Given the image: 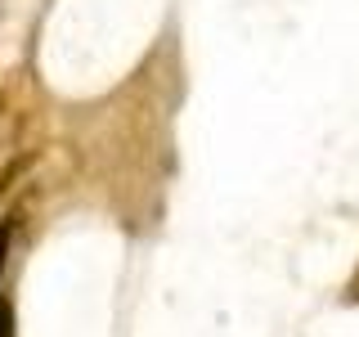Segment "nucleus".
Segmentation results:
<instances>
[{"label":"nucleus","instance_id":"3","mask_svg":"<svg viewBox=\"0 0 359 337\" xmlns=\"http://www.w3.org/2000/svg\"><path fill=\"white\" fill-rule=\"evenodd\" d=\"M5 243H9V225H0V270H5Z\"/></svg>","mask_w":359,"mask_h":337},{"label":"nucleus","instance_id":"4","mask_svg":"<svg viewBox=\"0 0 359 337\" xmlns=\"http://www.w3.org/2000/svg\"><path fill=\"white\" fill-rule=\"evenodd\" d=\"M0 104H5V95H0Z\"/></svg>","mask_w":359,"mask_h":337},{"label":"nucleus","instance_id":"1","mask_svg":"<svg viewBox=\"0 0 359 337\" xmlns=\"http://www.w3.org/2000/svg\"><path fill=\"white\" fill-rule=\"evenodd\" d=\"M32 162H36V153H27V157H14V162H9L5 171H0V202H5V198L18 189V176H27V166H32Z\"/></svg>","mask_w":359,"mask_h":337},{"label":"nucleus","instance_id":"2","mask_svg":"<svg viewBox=\"0 0 359 337\" xmlns=\"http://www.w3.org/2000/svg\"><path fill=\"white\" fill-rule=\"evenodd\" d=\"M0 337H14V310H9V301H0Z\"/></svg>","mask_w":359,"mask_h":337}]
</instances>
